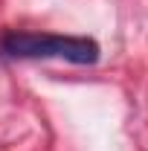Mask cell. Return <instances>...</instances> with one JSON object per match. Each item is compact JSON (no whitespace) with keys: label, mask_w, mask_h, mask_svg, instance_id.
<instances>
[{"label":"cell","mask_w":148,"mask_h":151,"mask_svg":"<svg viewBox=\"0 0 148 151\" xmlns=\"http://www.w3.org/2000/svg\"><path fill=\"white\" fill-rule=\"evenodd\" d=\"M0 58L29 61V58H64L73 64H96L99 44L78 35H50V32H3Z\"/></svg>","instance_id":"1"}]
</instances>
